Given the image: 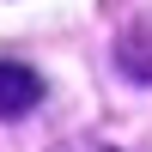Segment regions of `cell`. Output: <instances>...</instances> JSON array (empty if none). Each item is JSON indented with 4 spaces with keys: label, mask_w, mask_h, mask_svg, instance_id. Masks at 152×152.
<instances>
[{
    "label": "cell",
    "mask_w": 152,
    "mask_h": 152,
    "mask_svg": "<svg viewBox=\"0 0 152 152\" xmlns=\"http://www.w3.org/2000/svg\"><path fill=\"white\" fill-rule=\"evenodd\" d=\"M43 104V79L24 61H0V122H18Z\"/></svg>",
    "instance_id": "6da1fadb"
}]
</instances>
